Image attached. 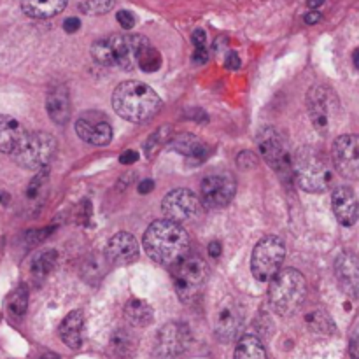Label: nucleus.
I'll list each match as a JSON object with an SVG mask.
<instances>
[{"label": "nucleus", "mask_w": 359, "mask_h": 359, "mask_svg": "<svg viewBox=\"0 0 359 359\" xmlns=\"http://www.w3.org/2000/svg\"><path fill=\"white\" fill-rule=\"evenodd\" d=\"M144 249L153 262L175 266L188 256L189 237L181 224L168 219L154 221L144 233Z\"/></svg>", "instance_id": "obj_1"}, {"label": "nucleus", "mask_w": 359, "mask_h": 359, "mask_svg": "<svg viewBox=\"0 0 359 359\" xmlns=\"http://www.w3.org/2000/svg\"><path fill=\"white\" fill-rule=\"evenodd\" d=\"M112 107L123 119L142 123L156 116L161 100L156 91L139 81H125L112 95Z\"/></svg>", "instance_id": "obj_2"}, {"label": "nucleus", "mask_w": 359, "mask_h": 359, "mask_svg": "<svg viewBox=\"0 0 359 359\" xmlns=\"http://www.w3.org/2000/svg\"><path fill=\"white\" fill-rule=\"evenodd\" d=\"M144 35H111L98 39L91 46V56L95 62L105 67H119L123 70H132L139 65V58L144 49L149 46Z\"/></svg>", "instance_id": "obj_3"}, {"label": "nucleus", "mask_w": 359, "mask_h": 359, "mask_svg": "<svg viewBox=\"0 0 359 359\" xmlns=\"http://www.w3.org/2000/svg\"><path fill=\"white\" fill-rule=\"evenodd\" d=\"M293 175L298 186L309 193H323L333 184V165L316 147H302L293 156Z\"/></svg>", "instance_id": "obj_4"}, {"label": "nucleus", "mask_w": 359, "mask_h": 359, "mask_svg": "<svg viewBox=\"0 0 359 359\" xmlns=\"http://www.w3.org/2000/svg\"><path fill=\"white\" fill-rule=\"evenodd\" d=\"M307 297L305 277L298 270H280L272 279L269 290V300L273 311L280 316H293Z\"/></svg>", "instance_id": "obj_5"}, {"label": "nucleus", "mask_w": 359, "mask_h": 359, "mask_svg": "<svg viewBox=\"0 0 359 359\" xmlns=\"http://www.w3.org/2000/svg\"><path fill=\"white\" fill-rule=\"evenodd\" d=\"M55 137L46 132H34L23 137L13 156L14 161L27 170H42L55 156Z\"/></svg>", "instance_id": "obj_6"}, {"label": "nucleus", "mask_w": 359, "mask_h": 359, "mask_svg": "<svg viewBox=\"0 0 359 359\" xmlns=\"http://www.w3.org/2000/svg\"><path fill=\"white\" fill-rule=\"evenodd\" d=\"M284 258H286V248L280 237L269 235L256 244L251 258L252 276L259 283H269L280 272Z\"/></svg>", "instance_id": "obj_7"}, {"label": "nucleus", "mask_w": 359, "mask_h": 359, "mask_svg": "<svg viewBox=\"0 0 359 359\" xmlns=\"http://www.w3.org/2000/svg\"><path fill=\"white\" fill-rule=\"evenodd\" d=\"M207 283V263L200 256L188 255L175 265L174 284L177 297L184 304L195 302Z\"/></svg>", "instance_id": "obj_8"}, {"label": "nucleus", "mask_w": 359, "mask_h": 359, "mask_svg": "<svg viewBox=\"0 0 359 359\" xmlns=\"http://www.w3.org/2000/svg\"><path fill=\"white\" fill-rule=\"evenodd\" d=\"M309 114H311L312 125L321 135H328L335 125L337 114H339V100L332 88L318 86L309 91L307 97Z\"/></svg>", "instance_id": "obj_9"}, {"label": "nucleus", "mask_w": 359, "mask_h": 359, "mask_svg": "<svg viewBox=\"0 0 359 359\" xmlns=\"http://www.w3.org/2000/svg\"><path fill=\"white\" fill-rule=\"evenodd\" d=\"M258 149L266 163L280 174L283 177L293 174V158L287 149L286 140L283 139L279 132L272 126H266L258 135Z\"/></svg>", "instance_id": "obj_10"}, {"label": "nucleus", "mask_w": 359, "mask_h": 359, "mask_svg": "<svg viewBox=\"0 0 359 359\" xmlns=\"http://www.w3.org/2000/svg\"><path fill=\"white\" fill-rule=\"evenodd\" d=\"M202 202L189 189H174L161 202V209L168 221L177 224L193 223L202 214Z\"/></svg>", "instance_id": "obj_11"}, {"label": "nucleus", "mask_w": 359, "mask_h": 359, "mask_svg": "<svg viewBox=\"0 0 359 359\" xmlns=\"http://www.w3.org/2000/svg\"><path fill=\"white\" fill-rule=\"evenodd\" d=\"M202 205L207 209H221L231 202L237 191L233 175L228 172L210 174L202 181Z\"/></svg>", "instance_id": "obj_12"}, {"label": "nucleus", "mask_w": 359, "mask_h": 359, "mask_svg": "<svg viewBox=\"0 0 359 359\" xmlns=\"http://www.w3.org/2000/svg\"><path fill=\"white\" fill-rule=\"evenodd\" d=\"M244 326V307L235 298H226L217 305L214 312V333L223 342H230L238 337Z\"/></svg>", "instance_id": "obj_13"}, {"label": "nucleus", "mask_w": 359, "mask_h": 359, "mask_svg": "<svg viewBox=\"0 0 359 359\" xmlns=\"http://www.w3.org/2000/svg\"><path fill=\"white\" fill-rule=\"evenodd\" d=\"M76 133L83 142L91 146H105L112 139V126L105 114L88 111L76 121Z\"/></svg>", "instance_id": "obj_14"}, {"label": "nucleus", "mask_w": 359, "mask_h": 359, "mask_svg": "<svg viewBox=\"0 0 359 359\" xmlns=\"http://www.w3.org/2000/svg\"><path fill=\"white\" fill-rule=\"evenodd\" d=\"M332 160L337 170L347 179H359V135H342L335 140Z\"/></svg>", "instance_id": "obj_15"}, {"label": "nucleus", "mask_w": 359, "mask_h": 359, "mask_svg": "<svg viewBox=\"0 0 359 359\" xmlns=\"http://www.w3.org/2000/svg\"><path fill=\"white\" fill-rule=\"evenodd\" d=\"M191 342V332L182 323H170L158 333L156 349L161 358H177L184 353Z\"/></svg>", "instance_id": "obj_16"}, {"label": "nucleus", "mask_w": 359, "mask_h": 359, "mask_svg": "<svg viewBox=\"0 0 359 359\" xmlns=\"http://www.w3.org/2000/svg\"><path fill=\"white\" fill-rule=\"evenodd\" d=\"M105 256L112 265L126 266L139 259V244L132 233H116L105 245Z\"/></svg>", "instance_id": "obj_17"}, {"label": "nucleus", "mask_w": 359, "mask_h": 359, "mask_svg": "<svg viewBox=\"0 0 359 359\" xmlns=\"http://www.w3.org/2000/svg\"><path fill=\"white\" fill-rule=\"evenodd\" d=\"M339 286L351 298H359V258L353 252H342L335 262Z\"/></svg>", "instance_id": "obj_18"}, {"label": "nucleus", "mask_w": 359, "mask_h": 359, "mask_svg": "<svg viewBox=\"0 0 359 359\" xmlns=\"http://www.w3.org/2000/svg\"><path fill=\"white\" fill-rule=\"evenodd\" d=\"M332 207L337 219L344 226H353L359 217V202L354 191L347 186H340L332 195Z\"/></svg>", "instance_id": "obj_19"}, {"label": "nucleus", "mask_w": 359, "mask_h": 359, "mask_svg": "<svg viewBox=\"0 0 359 359\" xmlns=\"http://www.w3.org/2000/svg\"><path fill=\"white\" fill-rule=\"evenodd\" d=\"M170 147L193 163H202L209 156V146L193 133H181L177 137H172Z\"/></svg>", "instance_id": "obj_20"}, {"label": "nucleus", "mask_w": 359, "mask_h": 359, "mask_svg": "<svg viewBox=\"0 0 359 359\" xmlns=\"http://www.w3.org/2000/svg\"><path fill=\"white\" fill-rule=\"evenodd\" d=\"M46 109H48V116L53 123L56 125H65L70 119V97L69 90L65 86H55L48 93L46 98Z\"/></svg>", "instance_id": "obj_21"}, {"label": "nucleus", "mask_w": 359, "mask_h": 359, "mask_svg": "<svg viewBox=\"0 0 359 359\" xmlns=\"http://www.w3.org/2000/svg\"><path fill=\"white\" fill-rule=\"evenodd\" d=\"M60 339L70 349H81L84 340V316L81 311H72L60 325Z\"/></svg>", "instance_id": "obj_22"}, {"label": "nucleus", "mask_w": 359, "mask_h": 359, "mask_svg": "<svg viewBox=\"0 0 359 359\" xmlns=\"http://www.w3.org/2000/svg\"><path fill=\"white\" fill-rule=\"evenodd\" d=\"M25 135H27V132L18 119L0 114V153L13 154Z\"/></svg>", "instance_id": "obj_23"}, {"label": "nucleus", "mask_w": 359, "mask_h": 359, "mask_svg": "<svg viewBox=\"0 0 359 359\" xmlns=\"http://www.w3.org/2000/svg\"><path fill=\"white\" fill-rule=\"evenodd\" d=\"M67 6V0H21V9L27 16L46 20L62 13Z\"/></svg>", "instance_id": "obj_24"}, {"label": "nucleus", "mask_w": 359, "mask_h": 359, "mask_svg": "<svg viewBox=\"0 0 359 359\" xmlns=\"http://www.w3.org/2000/svg\"><path fill=\"white\" fill-rule=\"evenodd\" d=\"M125 318L130 325L144 328V326L151 325V321H153L154 318V312L153 307H151L147 302L133 298V300H130L128 304L125 305Z\"/></svg>", "instance_id": "obj_25"}, {"label": "nucleus", "mask_w": 359, "mask_h": 359, "mask_svg": "<svg viewBox=\"0 0 359 359\" xmlns=\"http://www.w3.org/2000/svg\"><path fill=\"white\" fill-rule=\"evenodd\" d=\"M233 359H266L265 346L255 335H244L235 347Z\"/></svg>", "instance_id": "obj_26"}, {"label": "nucleus", "mask_w": 359, "mask_h": 359, "mask_svg": "<svg viewBox=\"0 0 359 359\" xmlns=\"http://www.w3.org/2000/svg\"><path fill=\"white\" fill-rule=\"evenodd\" d=\"M56 263H58V252L55 249L39 252L34 258V262H32V276L35 279H44V277H48L55 270Z\"/></svg>", "instance_id": "obj_27"}, {"label": "nucleus", "mask_w": 359, "mask_h": 359, "mask_svg": "<svg viewBox=\"0 0 359 359\" xmlns=\"http://www.w3.org/2000/svg\"><path fill=\"white\" fill-rule=\"evenodd\" d=\"M111 351L118 358H130L135 351V340L128 330H118L111 337Z\"/></svg>", "instance_id": "obj_28"}, {"label": "nucleus", "mask_w": 359, "mask_h": 359, "mask_svg": "<svg viewBox=\"0 0 359 359\" xmlns=\"http://www.w3.org/2000/svg\"><path fill=\"white\" fill-rule=\"evenodd\" d=\"M27 307H28V291L25 286H20L9 297L7 309H9V314L13 316V318L20 319L27 314Z\"/></svg>", "instance_id": "obj_29"}, {"label": "nucleus", "mask_w": 359, "mask_h": 359, "mask_svg": "<svg viewBox=\"0 0 359 359\" xmlns=\"http://www.w3.org/2000/svg\"><path fill=\"white\" fill-rule=\"evenodd\" d=\"M137 67H139V69H142L144 72H156V70L161 67L160 53H158L156 49L149 44L146 49H144L142 55H140L139 65Z\"/></svg>", "instance_id": "obj_30"}, {"label": "nucleus", "mask_w": 359, "mask_h": 359, "mask_svg": "<svg viewBox=\"0 0 359 359\" xmlns=\"http://www.w3.org/2000/svg\"><path fill=\"white\" fill-rule=\"evenodd\" d=\"M170 132H172L170 126H167V128H160V130H156V132H154L149 139H147V142H146L147 158H153L154 154L161 149V146L172 139Z\"/></svg>", "instance_id": "obj_31"}, {"label": "nucleus", "mask_w": 359, "mask_h": 359, "mask_svg": "<svg viewBox=\"0 0 359 359\" xmlns=\"http://www.w3.org/2000/svg\"><path fill=\"white\" fill-rule=\"evenodd\" d=\"M114 7V0H81L79 11L84 14H105Z\"/></svg>", "instance_id": "obj_32"}, {"label": "nucleus", "mask_w": 359, "mask_h": 359, "mask_svg": "<svg viewBox=\"0 0 359 359\" xmlns=\"http://www.w3.org/2000/svg\"><path fill=\"white\" fill-rule=\"evenodd\" d=\"M48 175H49L48 168H42V170H39V174L32 179V182L28 184V188H27L28 198L30 200L39 198V195H41L42 189H44L46 182H48Z\"/></svg>", "instance_id": "obj_33"}, {"label": "nucleus", "mask_w": 359, "mask_h": 359, "mask_svg": "<svg viewBox=\"0 0 359 359\" xmlns=\"http://www.w3.org/2000/svg\"><path fill=\"white\" fill-rule=\"evenodd\" d=\"M116 18H118V23L121 25L125 30H130V28L135 27V16H133L130 11H119V13L116 14Z\"/></svg>", "instance_id": "obj_34"}, {"label": "nucleus", "mask_w": 359, "mask_h": 359, "mask_svg": "<svg viewBox=\"0 0 359 359\" xmlns=\"http://www.w3.org/2000/svg\"><path fill=\"white\" fill-rule=\"evenodd\" d=\"M237 161H238V165H241L242 168L255 167V165L258 163V161H256V158H255V154L249 153V151H244V153H242L241 156L237 158Z\"/></svg>", "instance_id": "obj_35"}, {"label": "nucleus", "mask_w": 359, "mask_h": 359, "mask_svg": "<svg viewBox=\"0 0 359 359\" xmlns=\"http://www.w3.org/2000/svg\"><path fill=\"white\" fill-rule=\"evenodd\" d=\"M191 41H193V44H195L196 49L207 48V34L202 30V28H198V30L193 32Z\"/></svg>", "instance_id": "obj_36"}, {"label": "nucleus", "mask_w": 359, "mask_h": 359, "mask_svg": "<svg viewBox=\"0 0 359 359\" xmlns=\"http://www.w3.org/2000/svg\"><path fill=\"white\" fill-rule=\"evenodd\" d=\"M241 58H238V55L235 51H230L226 55V62H224V67H226L228 70H237L241 69Z\"/></svg>", "instance_id": "obj_37"}, {"label": "nucleus", "mask_w": 359, "mask_h": 359, "mask_svg": "<svg viewBox=\"0 0 359 359\" xmlns=\"http://www.w3.org/2000/svg\"><path fill=\"white\" fill-rule=\"evenodd\" d=\"M349 354H351V359H359V328L353 333V337H351Z\"/></svg>", "instance_id": "obj_38"}, {"label": "nucleus", "mask_w": 359, "mask_h": 359, "mask_svg": "<svg viewBox=\"0 0 359 359\" xmlns=\"http://www.w3.org/2000/svg\"><path fill=\"white\" fill-rule=\"evenodd\" d=\"M63 28H65L67 34H74V32H77L81 28V20H77V18H67L63 21Z\"/></svg>", "instance_id": "obj_39"}, {"label": "nucleus", "mask_w": 359, "mask_h": 359, "mask_svg": "<svg viewBox=\"0 0 359 359\" xmlns=\"http://www.w3.org/2000/svg\"><path fill=\"white\" fill-rule=\"evenodd\" d=\"M139 160V153H137V151H125V153L121 154V156H119V161H121L123 165H132V163H135V161Z\"/></svg>", "instance_id": "obj_40"}, {"label": "nucleus", "mask_w": 359, "mask_h": 359, "mask_svg": "<svg viewBox=\"0 0 359 359\" xmlns=\"http://www.w3.org/2000/svg\"><path fill=\"white\" fill-rule=\"evenodd\" d=\"M207 60H209V53H207V48L195 49V53H193V62L198 63V65H202V63H205Z\"/></svg>", "instance_id": "obj_41"}, {"label": "nucleus", "mask_w": 359, "mask_h": 359, "mask_svg": "<svg viewBox=\"0 0 359 359\" xmlns=\"http://www.w3.org/2000/svg\"><path fill=\"white\" fill-rule=\"evenodd\" d=\"M137 189H139L140 195H147V193H151L154 189V181L153 179H144V181L137 186Z\"/></svg>", "instance_id": "obj_42"}, {"label": "nucleus", "mask_w": 359, "mask_h": 359, "mask_svg": "<svg viewBox=\"0 0 359 359\" xmlns=\"http://www.w3.org/2000/svg\"><path fill=\"white\" fill-rule=\"evenodd\" d=\"M221 251H223V245H221V242H217V241L210 242V244H209V255L212 256V258H219Z\"/></svg>", "instance_id": "obj_43"}, {"label": "nucleus", "mask_w": 359, "mask_h": 359, "mask_svg": "<svg viewBox=\"0 0 359 359\" xmlns=\"http://www.w3.org/2000/svg\"><path fill=\"white\" fill-rule=\"evenodd\" d=\"M304 20H305V23H307V25L319 23V21H321V13H318V11H311L309 14H305Z\"/></svg>", "instance_id": "obj_44"}, {"label": "nucleus", "mask_w": 359, "mask_h": 359, "mask_svg": "<svg viewBox=\"0 0 359 359\" xmlns=\"http://www.w3.org/2000/svg\"><path fill=\"white\" fill-rule=\"evenodd\" d=\"M323 4H325V0H307V6L311 7V9H318Z\"/></svg>", "instance_id": "obj_45"}, {"label": "nucleus", "mask_w": 359, "mask_h": 359, "mask_svg": "<svg viewBox=\"0 0 359 359\" xmlns=\"http://www.w3.org/2000/svg\"><path fill=\"white\" fill-rule=\"evenodd\" d=\"M41 359H60V356L55 353H46V354H42Z\"/></svg>", "instance_id": "obj_46"}, {"label": "nucleus", "mask_w": 359, "mask_h": 359, "mask_svg": "<svg viewBox=\"0 0 359 359\" xmlns=\"http://www.w3.org/2000/svg\"><path fill=\"white\" fill-rule=\"evenodd\" d=\"M353 62H354V67H356V69H359V49H356V51H354Z\"/></svg>", "instance_id": "obj_47"}]
</instances>
